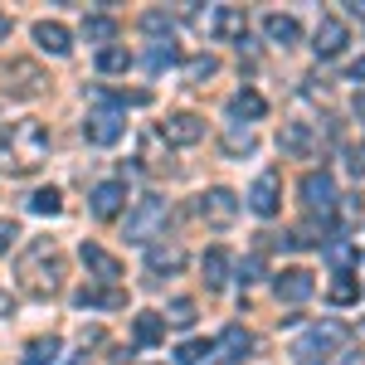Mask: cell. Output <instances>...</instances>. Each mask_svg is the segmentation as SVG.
Wrapping results in <instances>:
<instances>
[{"instance_id":"obj_38","label":"cell","mask_w":365,"mask_h":365,"mask_svg":"<svg viewBox=\"0 0 365 365\" xmlns=\"http://www.w3.org/2000/svg\"><path fill=\"white\" fill-rule=\"evenodd\" d=\"M15 239H20V225H15V220H0V253H10Z\"/></svg>"},{"instance_id":"obj_25","label":"cell","mask_w":365,"mask_h":365,"mask_svg":"<svg viewBox=\"0 0 365 365\" xmlns=\"http://www.w3.org/2000/svg\"><path fill=\"white\" fill-rule=\"evenodd\" d=\"M63 351V341L58 336H34L25 346V356H20V365H54V356Z\"/></svg>"},{"instance_id":"obj_20","label":"cell","mask_w":365,"mask_h":365,"mask_svg":"<svg viewBox=\"0 0 365 365\" xmlns=\"http://www.w3.org/2000/svg\"><path fill=\"white\" fill-rule=\"evenodd\" d=\"M200 273H205V287H225L229 273H234V258H229V249H205V258H200Z\"/></svg>"},{"instance_id":"obj_24","label":"cell","mask_w":365,"mask_h":365,"mask_svg":"<svg viewBox=\"0 0 365 365\" xmlns=\"http://www.w3.org/2000/svg\"><path fill=\"white\" fill-rule=\"evenodd\" d=\"M180 268H185V249H175V244L146 253V273H151V278H156V273H180Z\"/></svg>"},{"instance_id":"obj_34","label":"cell","mask_w":365,"mask_h":365,"mask_svg":"<svg viewBox=\"0 0 365 365\" xmlns=\"http://www.w3.org/2000/svg\"><path fill=\"white\" fill-rule=\"evenodd\" d=\"M29 210H34V215H58L63 200H58V190L49 185V190H34V195H29Z\"/></svg>"},{"instance_id":"obj_47","label":"cell","mask_w":365,"mask_h":365,"mask_svg":"<svg viewBox=\"0 0 365 365\" xmlns=\"http://www.w3.org/2000/svg\"><path fill=\"white\" fill-rule=\"evenodd\" d=\"M68 365H88V361H68Z\"/></svg>"},{"instance_id":"obj_41","label":"cell","mask_w":365,"mask_h":365,"mask_svg":"<svg viewBox=\"0 0 365 365\" xmlns=\"http://www.w3.org/2000/svg\"><path fill=\"white\" fill-rule=\"evenodd\" d=\"M10 312H15V297H10V292L0 287V317H10Z\"/></svg>"},{"instance_id":"obj_33","label":"cell","mask_w":365,"mask_h":365,"mask_svg":"<svg viewBox=\"0 0 365 365\" xmlns=\"http://www.w3.org/2000/svg\"><path fill=\"white\" fill-rule=\"evenodd\" d=\"M161 322H170V327H190V322H195V302H190V297H175Z\"/></svg>"},{"instance_id":"obj_10","label":"cell","mask_w":365,"mask_h":365,"mask_svg":"<svg viewBox=\"0 0 365 365\" xmlns=\"http://www.w3.org/2000/svg\"><path fill=\"white\" fill-rule=\"evenodd\" d=\"M44 68L39 63H29V58H15L10 68H5V88H10V98H34V93H44Z\"/></svg>"},{"instance_id":"obj_12","label":"cell","mask_w":365,"mask_h":365,"mask_svg":"<svg viewBox=\"0 0 365 365\" xmlns=\"http://www.w3.org/2000/svg\"><path fill=\"white\" fill-rule=\"evenodd\" d=\"M278 151H282V156H292V161H307L312 151H317V127H312V122H282Z\"/></svg>"},{"instance_id":"obj_32","label":"cell","mask_w":365,"mask_h":365,"mask_svg":"<svg viewBox=\"0 0 365 365\" xmlns=\"http://www.w3.org/2000/svg\"><path fill=\"white\" fill-rule=\"evenodd\" d=\"M210 356H215V341H185V346L175 351L180 365H200V361H210Z\"/></svg>"},{"instance_id":"obj_21","label":"cell","mask_w":365,"mask_h":365,"mask_svg":"<svg viewBox=\"0 0 365 365\" xmlns=\"http://www.w3.org/2000/svg\"><path fill=\"white\" fill-rule=\"evenodd\" d=\"M229 113L239 117V122H258V117L268 113V98H263L258 88H239V93H234V103H229Z\"/></svg>"},{"instance_id":"obj_46","label":"cell","mask_w":365,"mask_h":365,"mask_svg":"<svg viewBox=\"0 0 365 365\" xmlns=\"http://www.w3.org/2000/svg\"><path fill=\"white\" fill-rule=\"evenodd\" d=\"M346 365H365V361H361V356H346Z\"/></svg>"},{"instance_id":"obj_40","label":"cell","mask_w":365,"mask_h":365,"mask_svg":"<svg viewBox=\"0 0 365 365\" xmlns=\"http://www.w3.org/2000/svg\"><path fill=\"white\" fill-rule=\"evenodd\" d=\"M351 83H365V54L351 63Z\"/></svg>"},{"instance_id":"obj_42","label":"cell","mask_w":365,"mask_h":365,"mask_svg":"<svg viewBox=\"0 0 365 365\" xmlns=\"http://www.w3.org/2000/svg\"><path fill=\"white\" fill-rule=\"evenodd\" d=\"M346 15H356V20H365V0H346Z\"/></svg>"},{"instance_id":"obj_6","label":"cell","mask_w":365,"mask_h":365,"mask_svg":"<svg viewBox=\"0 0 365 365\" xmlns=\"http://www.w3.org/2000/svg\"><path fill=\"white\" fill-rule=\"evenodd\" d=\"M195 215L205 220V225H215V229H229L234 220H239V195L225 190V185H215V190H205V195L195 200Z\"/></svg>"},{"instance_id":"obj_14","label":"cell","mask_w":365,"mask_h":365,"mask_svg":"<svg viewBox=\"0 0 365 365\" xmlns=\"http://www.w3.org/2000/svg\"><path fill=\"white\" fill-rule=\"evenodd\" d=\"M273 292H278V302H307L312 292H317V282H312V273L307 268H282L278 278H273Z\"/></svg>"},{"instance_id":"obj_43","label":"cell","mask_w":365,"mask_h":365,"mask_svg":"<svg viewBox=\"0 0 365 365\" xmlns=\"http://www.w3.org/2000/svg\"><path fill=\"white\" fill-rule=\"evenodd\" d=\"M356 117H361V127H365V93H356Z\"/></svg>"},{"instance_id":"obj_27","label":"cell","mask_w":365,"mask_h":365,"mask_svg":"<svg viewBox=\"0 0 365 365\" xmlns=\"http://www.w3.org/2000/svg\"><path fill=\"white\" fill-rule=\"evenodd\" d=\"M327 297L336 302V307H351V302H361V278H351V273H341L331 287H327Z\"/></svg>"},{"instance_id":"obj_8","label":"cell","mask_w":365,"mask_h":365,"mask_svg":"<svg viewBox=\"0 0 365 365\" xmlns=\"http://www.w3.org/2000/svg\"><path fill=\"white\" fill-rule=\"evenodd\" d=\"M249 210L258 215V220H273L282 210V180H278V170H263L258 180H253V190H249Z\"/></svg>"},{"instance_id":"obj_11","label":"cell","mask_w":365,"mask_h":365,"mask_svg":"<svg viewBox=\"0 0 365 365\" xmlns=\"http://www.w3.org/2000/svg\"><path fill=\"white\" fill-rule=\"evenodd\" d=\"M88 210H93V220H117V215L127 210V180H103V185H93Z\"/></svg>"},{"instance_id":"obj_5","label":"cell","mask_w":365,"mask_h":365,"mask_svg":"<svg viewBox=\"0 0 365 365\" xmlns=\"http://www.w3.org/2000/svg\"><path fill=\"white\" fill-rule=\"evenodd\" d=\"M297 190H302V205L317 220H331V210H336V175L331 170H307Z\"/></svg>"},{"instance_id":"obj_29","label":"cell","mask_w":365,"mask_h":365,"mask_svg":"<svg viewBox=\"0 0 365 365\" xmlns=\"http://www.w3.org/2000/svg\"><path fill=\"white\" fill-rule=\"evenodd\" d=\"M327 263L346 273V268L356 263V244H351V239H331V244H327Z\"/></svg>"},{"instance_id":"obj_37","label":"cell","mask_w":365,"mask_h":365,"mask_svg":"<svg viewBox=\"0 0 365 365\" xmlns=\"http://www.w3.org/2000/svg\"><path fill=\"white\" fill-rule=\"evenodd\" d=\"M258 278H263V258L253 253V258H244V263H239V282L249 287V282H258Z\"/></svg>"},{"instance_id":"obj_16","label":"cell","mask_w":365,"mask_h":365,"mask_svg":"<svg viewBox=\"0 0 365 365\" xmlns=\"http://www.w3.org/2000/svg\"><path fill=\"white\" fill-rule=\"evenodd\" d=\"M122 132H127V122H122L117 113H93V117L83 122V137L93 141V146H113Z\"/></svg>"},{"instance_id":"obj_36","label":"cell","mask_w":365,"mask_h":365,"mask_svg":"<svg viewBox=\"0 0 365 365\" xmlns=\"http://www.w3.org/2000/svg\"><path fill=\"white\" fill-rule=\"evenodd\" d=\"M225 151H229V156H249V151H253V132H249V127H234V132L225 137Z\"/></svg>"},{"instance_id":"obj_4","label":"cell","mask_w":365,"mask_h":365,"mask_svg":"<svg viewBox=\"0 0 365 365\" xmlns=\"http://www.w3.org/2000/svg\"><path fill=\"white\" fill-rule=\"evenodd\" d=\"M195 25H205L215 39H234V44H244V34H249V20H244V10L239 5H215L210 15H200V10H185Z\"/></svg>"},{"instance_id":"obj_48","label":"cell","mask_w":365,"mask_h":365,"mask_svg":"<svg viewBox=\"0 0 365 365\" xmlns=\"http://www.w3.org/2000/svg\"><path fill=\"white\" fill-rule=\"evenodd\" d=\"M361 336H365V322H361Z\"/></svg>"},{"instance_id":"obj_17","label":"cell","mask_w":365,"mask_h":365,"mask_svg":"<svg viewBox=\"0 0 365 365\" xmlns=\"http://www.w3.org/2000/svg\"><path fill=\"white\" fill-rule=\"evenodd\" d=\"M34 44L44 49V54H54V58H63L68 49H73V34L58 25V20H39L34 25Z\"/></svg>"},{"instance_id":"obj_35","label":"cell","mask_w":365,"mask_h":365,"mask_svg":"<svg viewBox=\"0 0 365 365\" xmlns=\"http://www.w3.org/2000/svg\"><path fill=\"white\" fill-rule=\"evenodd\" d=\"M141 29H146V34H156V39H161V34L170 39L175 20H170V15H161V10H146V15H141Z\"/></svg>"},{"instance_id":"obj_31","label":"cell","mask_w":365,"mask_h":365,"mask_svg":"<svg viewBox=\"0 0 365 365\" xmlns=\"http://www.w3.org/2000/svg\"><path fill=\"white\" fill-rule=\"evenodd\" d=\"M215 73H220V58L215 54H200V58L185 63V78H190V83H205V78H215Z\"/></svg>"},{"instance_id":"obj_9","label":"cell","mask_w":365,"mask_h":365,"mask_svg":"<svg viewBox=\"0 0 365 365\" xmlns=\"http://www.w3.org/2000/svg\"><path fill=\"white\" fill-rule=\"evenodd\" d=\"M346 44H351V29H346V20H341V15H322V20H317V34H312V49H317V58H336Z\"/></svg>"},{"instance_id":"obj_3","label":"cell","mask_w":365,"mask_h":365,"mask_svg":"<svg viewBox=\"0 0 365 365\" xmlns=\"http://www.w3.org/2000/svg\"><path fill=\"white\" fill-rule=\"evenodd\" d=\"M166 225H170V205L161 195H146V200H137V210L127 215L122 239H127V244H151Z\"/></svg>"},{"instance_id":"obj_23","label":"cell","mask_w":365,"mask_h":365,"mask_svg":"<svg viewBox=\"0 0 365 365\" xmlns=\"http://www.w3.org/2000/svg\"><path fill=\"white\" fill-rule=\"evenodd\" d=\"M132 336H137V346H161V336H166V322H161V312H137V322H132Z\"/></svg>"},{"instance_id":"obj_45","label":"cell","mask_w":365,"mask_h":365,"mask_svg":"<svg viewBox=\"0 0 365 365\" xmlns=\"http://www.w3.org/2000/svg\"><path fill=\"white\" fill-rule=\"evenodd\" d=\"M215 365H244V361H234V356H220V361H215Z\"/></svg>"},{"instance_id":"obj_28","label":"cell","mask_w":365,"mask_h":365,"mask_svg":"<svg viewBox=\"0 0 365 365\" xmlns=\"http://www.w3.org/2000/svg\"><path fill=\"white\" fill-rule=\"evenodd\" d=\"M220 346H225V351H229V356H234V361H244V356H249V351H253V336H249V331H244V327H229L225 336H220Z\"/></svg>"},{"instance_id":"obj_44","label":"cell","mask_w":365,"mask_h":365,"mask_svg":"<svg viewBox=\"0 0 365 365\" xmlns=\"http://www.w3.org/2000/svg\"><path fill=\"white\" fill-rule=\"evenodd\" d=\"M10 39V15H0V44Z\"/></svg>"},{"instance_id":"obj_18","label":"cell","mask_w":365,"mask_h":365,"mask_svg":"<svg viewBox=\"0 0 365 365\" xmlns=\"http://www.w3.org/2000/svg\"><path fill=\"white\" fill-rule=\"evenodd\" d=\"M263 34H268V44H278V49H292V44L302 39V25H297L292 15L273 10V15H263Z\"/></svg>"},{"instance_id":"obj_7","label":"cell","mask_w":365,"mask_h":365,"mask_svg":"<svg viewBox=\"0 0 365 365\" xmlns=\"http://www.w3.org/2000/svg\"><path fill=\"white\" fill-rule=\"evenodd\" d=\"M341 341H346V327L341 322H317V327H307V336L297 341V361H317V356H327V351H336Z\"/></svg>"},{"instance_id":"obj_22","label":"cell","mask_w":365,"mask_h":365,"mask_svg":"<svg viewBox=\"0 0 365 365\" xmlns=\"http://www.w3.org/2000/svg\"><path fill=\"white\" fill-rule=\"evenodd\" d=\"M83 39H88V44H98V49L117 44V20H113V15H83Z\"/></svg>"},{"instance_id":"obj_13","label":"cell","mask_w":365,"mask_h":365,"mask_svg":"<svg viewBox=\"0 0 365 365\" xmlns=\"http://www.w3.org/2000/svg\"><path fill=\"white\" fill-rule=\"evenodd\" d=\"M161 141L166 146H195V141H205V117L195 113H175L161 122Z\"/></svg>"},{"instance_id":"obj_15","label":"cell","mask_w":365,"mask_h":365,"mask_svg":"<svg viewBox=\"0 0 365 365\" xmlns=\"http://www.w3.org/2000/svg\"><path fill=\"white\" fill-rule=\"evenodd\" d=\"M78 258H83L88 273H93L98 282H108V287L122 278V258H117V253H108L103 244H83V249H78Z\"/></svg>"},{"instance_id":"obj_26","label":"cell","mask_w":365,"mask_h":365,"mask_svg":"<svg viewBox=\"0 0 365 365\" xmlns=\"http://www.w3.org/2000/svg\"><path fill=\"white\" fill-rule=\"evenodd\" d=\"M127 68H132L127 44H108V49H98V73H127Z\"/></svg>"},{"instance_id":"obj_30","label":"cell","mask_w":365,"mask_h":365,"mask_svg":"<svg viewBox=\"0 0 365 365\" xmlns=\"http://www.w3.org/2000/svg\"><path fill=\"white\" fill-rule=\"evenodd\" d=\"M175 58H180V49H175L170 39H161V44L146 54V73H161V68H170V63H175Z\"/></svg>"},{"instance_id":"obj_1","label":"cell","mask_w":365,"mask_h":365,"mask_svg":"<svg viewBox=\"0 0 365 365\" xmlns=\"http://www.w3.org/2000/svg\"><path fill=\"white\" fill-rule=\"evenodd\" d=\"M49 156V127L34 122V117H20L10 127H0V166L10 175H29V170L44 166Z\"/></svg>"},{"instance_id":"obj_19","label":"cell","mask_w":365,"mask_h":365,"mask_svg":"<svg viewBox=\"0 0 365 365\" xmlns=\"http://www.w3.org/2000/svg\"><path fill=\"white\" fill-rule=\"evenodd\" d=\"M73 302H78V307H103V312H117V307H127V292H122V287H78V292H73Z\"/></svg>"},{"instance_id":"obj_39","label":"cell","mask_w":365,"mask_h":365,"mask_svg":"<svg viewBox=\"0 0 365 365\" xmlns=\"http://www.w3.org/2000/svg\"><path fill=\"white\" fill-rule=\"evenodd\" d=\"M346 161H351L356 175H365V151H361V146H356V151H346Z\"/></svg>"},{"instance_id":"obj_2","label":"cell","mask_w":365,"mask_h":365,"mask_svg":"<svg viewBox=\"0 0 365 365\" xmlns=\"http://www.w3.org/2000/svg\"><path fill=\"white\" fill-rule=\"evenodd\" d=\"M15 273H20V287H25L29 297H54L58 282H63V253H58L49 239H34V244L20 253Z\"/></svg>"}]
</instances>
